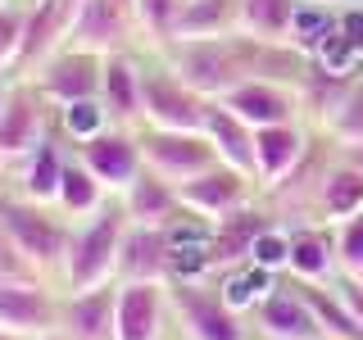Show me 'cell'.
<instances>
[{
	"label": "cell",
	"instance_id": "cell-7",
	"mask_svg": "<svg viewBox=\"0 0 363 340\" xmlns=\"http://www.w3.org/2000/svg\"><path fill=\"white\" fill-rule=\"evenodd\" d=\"M32 82L55 109L64 105H77V100H100V82H105V55H91V50H77V45H64L45 60Z\"/></svg>",
	"mask_w": 363,
	"mask_h": 340
},
{
	"label": "cell",
	"instance_id": "cell-1",
	"mask_svg": "<svg viewBox=\"0 0 363 340\" xmlns=\"http://www.w3.org/2000/svg\"><path fill=\"white\" fill-rule=\"evenodd\" d=\"M128 209L118 196H109L105 209H96L91 218H82L68 236V254H64V286L73 290H91L118 277V249H123V232H128Z\"/></svg>",
	"mask_w": 363,
	"mask_h": 340
},
{
	"label": "cell",
	"instance_id": "cell-14",
	"mask_svg": "<svg viewBox=\"0 0 363 340\" xmlns=\"http://www.w3.org/2000/svg\"><path fill=\"white\" fill-rule=\"evenodd\" d=\"M272 222H281L272 209L250 200L245 209H232L223 213V218H213V236H209V259H213V277L236 264H250V254H255V241L268 232Z\"/></svg>",
	"mask_w": 363,
	"mask_h": 340
},
{
	"label": "cell",
	"instance_id": "cell-47",
	"mask_svg": "<svg viewBox=\"0 0 363 340\" xmlns=\"http://www.w3.org/2000/svg\"><path fill=\"white\" fill-rule=\"evenodd\" d=\"M0 5H9V0H0Z\"/></svg>",
	"mask_w": 363,
	"mask_h": 340
},
{
	"label": "cell",
	"instance_id": "cell-3",
	"mask_svg": "<svg viewBox=\"0 0 363 340\" xmlns=\"http://www.w3.org/2000/svg\"><path fill=\"white\" fill-rule=\"evenodd\" d=\"M236 37H241V32H236ZM236 37L173 41L168 45V68H173L191 91H200L204 100H223L232 86L245 82V64H241V45H236Z\"/></svg>",
	"mask_w": 363,
	"mask_h": 340
},
{
	"label": "cell",
	"instance_id": "cell-12",
	"mask_svg": "<svg viewBox=\"0 0 363 340\" xmlns=\"http://www.w3.org/2000/svg\"><path fill=\"white\" fill-rule=\"evenodd\" d=\"M68 23H73L68 0H32V9L23 14V41H18V60H14L18 77H32L55 50H64Z\"/></svg>",
	"mask_w": 363,
	"mask_h": 340
},
{
	"label": "cell",
	"instance_id": "cell-42",
	"mask_svg": "<svg viewBox=\"0 0 363 340\" xmlns=\"http://www.w3.org/2000/svg\"><path fill=\"white\" fill-rule=\"evenodd\" d=\"M9 91H14V82H5V77H0V113H5V105H9Z\"/></svg>",
	"mask_w": 363,
	"mask_h": 340
},
{
	"label": "cell",
	"instance_id": "cell-4",
	"mask_svg": "<svg viewBox=\"0 0 363 340\" xmlns=\"http://www.w3.org/2000/svg\"><path fill=\"white\" fill-rule=\"evenodd\" d=\"M168 309L177 313L186 340H245V322L227 309L218 286L209 281H168Z\"/></svg>",
	"mask_w": 363,
	"mask_h": 340
},
{
	"label": "cell",
	"instance_id": "cell-8",
	"mask_svg": "<svg viewBox=\"0 0 363 340\" xmlns=\"http://www.w3.org/2000/svg\"><path fill=\"white\" fill-rule=\"evenodd\" d=\"M64 317V300H55L41 286V277L32 281H0V332H14L28 340L55 336Z\"/></svg>",
	"mask_w": 363,
	"mask_h": 340
},
{
	"label": "cell",
	"instance_id": "cell-34",
	"mask_svg": "<svg viewBox=\"0 0 363 340\" xmlns=\"http://www.w3.org/2000/svg\"><path fill=\"white\" fill-rule=\"evenodd\" d=\"M105 128H113V123H109V113H105V105H100V100H77V105H64V109H60V132H64L73 145H82V141H91V136H100Z\"/></svg>",
	"mask_w": 363,
	"mask_h": 340
},
{
	"label": "cell",
	"instance_id": "cell-24",
	"mask_svg": "<svg viewBox=\"0 0 363 340\" xmlns=\"http://www.w3.org/2000/svg\"><path fill=\"white\" fill-rule=\"evenodd\" d=\"M286 277L295 281H323L332 286L340 277V259H336V232L332 227H295L291 232V268Z\"/></svg>",
	"mask_w": 363,
	"mask_h": 340
},
{
	"label": "cell",
	"instance_id": "cell-19",
	"mask_svg": "<svg viewBox=\"0 0 363 340\" xmlns=\"http://www.w3.org/2000/svg\"><path fill=\"white\" fill-rule=\"evenodd\" d=\"M113 313H118V281L73 290L64 300L60 332L68 340H113Z\"/></svg>",
	"mask_w": 363,
	"mask_h": 340
},
{
	"label": "cell",
	"instance_id": "cell-45",
	"mask_svg": "<svg viewBox=\"0 0 363 340\" xmlns=\"http://www.w3.org/2000/svg\"><path fill=\"white\" fill-rule=\"evenodd\" d=\"M41 340H68V336H64V332H55V336H41Z\"/></svg>",
	"mask_w": 363,
	"mask_h": 340
},
{
	"label": "cell",
	"instance_id": "cell-6",
	"mask_svg": "<svg viewBox=\"0 0 363 340\" xmlns=\"http://www.w3.org/2000/svg\"><path fill=\"white\" fill-rule=\"evenodd\" d=\"M141 159L145 168H155L159 177H168L173 186H182V181L200 177L204 168L223 164L218 150H213V141L204 132H173V128H145L141 136Z\"/></svg>",
	"mask_w": 363,
	"mask_h": 340
},
{
	"label": "cell",
	"instance_id": "cell-49",
	"mask_svg": "<svg viewBox=\"0 0 363 340\" xmlns=\"http://www.w3.org/2000/svg\"><path fill=\"white\" fill-rule=\"evenodd\" d=\"M323 340H332V336H323Z\"/></svg>",
	"mask_w": 363,
	"mask_h": 340
},
{
	"label": "cell",
	"instance_id": "cell-39",
	"mask_svg": "<svg viewBox=\"0 0 363 340\" xmlns=\"http://www.w3.org/2000/svg\"><path fill=\"white\" fill-rule=\"evenodd\" d=\"M336 28H340V37L350 41V50L363 60V0H354V5H340L336 9Z\"/></svg>",
	"mask_w": 363,
	"mask_h": 340
},
{
	"label": "cell",
	"instance_id": "cell-18",
	"mask_svg": "<svg viewBox=\"0 0 363 340\" xmlns=\"http://www.w3.org/2000/svg\"><path fill=\"white\" fill-rule=\"evenodd\" d=\"M168 227H145V222H128L123 232V249H118V277L113 281H164L168 286Z\"/></svg>",
	"mask_w": 363,
	"mask_h": 340
},
{
	"label": "cell",
	"instance_id": "cell-5",
	"mask_svg": "<svg viewBox=\"0 0 363 340\" xmlns=\"http://www.w3.org/2000/svg\"><path fill=\"white\" fill-rule=\"evenodd\" d=\"M209 100L191 91L173 68H145L141 73V123L173 132H204Z\"/></svg>",
	"mask_w": 363,
	"mask_h": 340
},
{
	"label": "cell",
	"instance_id": "cell-17",
	"mask_svg": "<svg viewBox=\"0 0 363 340\" xmlns=\"http://www.w3.org/2000/svg\"><path fill=\"white\" fill-rule=\"evenodd\" d=\"M255 332L268 340H323V327L291 277H281V286L255 309Z\"/></svg>",
	"mask_w": 363,
	"mask_h": 340
},
{
	"label": "cell",
	"instance_id": "cell-40",
	"mask_svg": "<svg viewBox=\"0 0 363 340\" xmlns=\"http://www.w3.org/2000/svg\"><path fill=\"white\" fill-rule=\"evenodd\" d=\"M336 290H340V300L350 304V313H354L359 322H363V281H359V277H350V272H340V277H336Z\"/></svg>",
	"mask_w": 363,
	"mask_h": 340
},
{
	"label": "cell",
	"instance_id": "cell-20",
	"mask_svg": "<svg viewBox=\"0 0 363 340\" xmlns=\"http://www.w3.org/2000/svg\"><path fill=\"white\" fill-rule=\"evenodd\" d=\"M304 154H309V136H304L300 123L255 128V177H259V191L277 186Z\"/></svg>",
	"mask_w": 363,
	"mask_h": 340
},
{
	"label": "cell",
	"instance_id": "cell-10",
	"mask_svg": "<svg viewBox=\"0 0 363 340\" xmlns=\"http://www.w3.org/2000/svg\"><path fill=\"white\" fill-rule=\"evenodd\" d=\"M77 159L100 177V186H105L109 196H123V191L132 186V177L145 168L141 141L132 136V128H105L100 136H91V141L77 145Z\"/></svg>",
	"mask_w": 363,
	"mask_h": 340
},
{
	"label": "cell",
	"instance_id": "cell-46",
	"mask_svg": "<svg viewBox=\"0 0 363 340\" xmlns=\"http://www.w3.org/2000/svg\"><path fill=\"white\" fill-rule=\"evenodd\" d=\"M118 5H123V9H128V14H132V5H136V0H118Z\"/></svg>",
	"mask_w": 363,
	"mask_h": 340
},
{
	"label": "cell",
	"instance_id": "cell-23",
	"mask_svg": "<svg viewBox=\"0 0 363 340\" xmlns=\"http://www.w3.org/2000/svg\"><path fill=\"white\" fill-rule=\"evenodd\" d=\"M123 209H128L132 222H145V227H168L182 213V196L168 177H159L155 168H141L132 177V186L123 191Z\"/></svg>",
	"mask_w": 363,
	"mask_h": 340
},
{
	"label": "cell",
	"instance_id": "cell-43",
	"mask_svg": "<svg viewBox=\"0 0 363 340\" xmlns=\"http://www.w3.org/2000/svg\"><path fill=\"white\" fill-rule=\"evenodd\" d=\"M309 5H332V9H340V5H354V0H309Z\"/></svg>",
	"mask_w": 363,
	"mask_h": 340
},
{
	"label": "cell",
	"instance_id": "cell-44",
	"mask_svg": "<svg viewBox=\"0 0 363 340\" xmlns=\"http://www.w3.org/2000/svg\"><path fill=\"white\" fill-rule=\"evenodd\" d=\"M0 340H28V336H14V332H0Z\"/></svg>",
	"mask_w": 363,
	"mask_h": 340
},
{
	"label": "cell",
	"instance_id": "cell-9",
	"mask_svg": "<svg viewBox=\"0 0 363 340\" xmlns=\"http://www.w3.org/2000/svg\"><path fill=\"white\" fill-rule=\"evenodd\" d=\"M45 105L50 100L37 91L32 77H18L14 91H9V105L0 113V164H14V159L32 154L45 141Z\"/></svg>",
	"mask_w": 363,
	"mask_h": 340
},
{
	"label": "cell",
	"instance_id": "cell-22",
	"mask_svg": "<svg viewBox=\"0 0 363 340\" xmlns=\"http://www.w3.org/2000/svg\"><path fill=\"white\" fill-rule=\"evenodd\" d=\"M354 213H363V168H354L345 154H336L313 196V218L336 227V222L354 218Z\"/></svg>",
	"mask_w": 363,
	"mask_h": 340
},
{
	"label": "cell",
	"instance_id": "cell-27",
	"mask_svg": "<svg viewBox=\"0 0 363 340\" xmlns=\"http://www.w3.org/2000/svg\"><path fill=\"white\" fill-rule=\"evenodd\" d=\"M64 150L60 141H55L50 132H45V141L37 145L32 154H23V168H18V191L28 200L37 204H55V196H60V181H64Z\"/></svg>",
	"mask_w": 363,
	"mask_h": 340
},
{
	"label": "cell",
	"instance_id": "cell-41",
	"mask_svg": "<svg viewBox=\"0 0 363 340\" xmlns=\"http://www.w3.org/2000/svg\"><path fill=\"white\" fill-rule=\"evenodd\" d=\"M340 154H345V159H350V164H354V168H363V145H345V150H340Z\"/></svg>",
	"mask_w": 363,
	"mask_h": 340
},
{
	"label": "cell",
	"instance_id": "cell-2",
	"mask_svg": "<svg viewBox=\"0 0 363 340\" xmlns=\"http://www.w3.org/2000/svg\"><path fill=\"white\" fill-rule=\"evenodd\" d=\"M0 227L14 236V245L28 254L37 272H60L68 254V236L73 227L55 204H37L28 196H0Z\"/></svg>",
	"mask_w": 363,
	"mask_h": 340
},
{
	"label": "cell",
	"instance_id": "cell-26",
	"mask_svg": "<svg viewBox=\"0 0 363 340\" xmlns=\"http://www.w3.org/2000/svg\"><path fill=\"white\" fill-rule=\"evenodd\" d=\"M241 32V0H186L177 41H218Z\"/></svg>",
	"mask_w": 363,
	"mask_h": 340
},
{
	"label": "cell",
	"instance_id": "cell-35",
	"mask_svg": "<svg viewBox=\"0 0 363 340\" xmlns=\"http://www.w3.org/2000/svg\"><path fill=\"white\" fill-rule=\"evenodd\" d=\"M250 264H259V268L277 272V277H286V268H291V227H286V222H272L268 232L255 241Z\"/></svg>",
	"mask_w": 363,
	"mask_h": 340
},
{
	"label": "cell",
	"instance_id": "cell-33",
	"mask_svg": "<svg viewBox=\"0 0 363 340\" xmlns=\"http://www.w3.org/2000/svg\"><path fill=\"white\" fill-rule=\"evenodd\" d=\"M332 28H336V9L332 5H309V0H300L295 23H291V45L313 60V50L327 41V32H332Z\"/></svg>",
	"mask_w": 363,
	"mask_h": 340
},
{
	"label": "cell",
	"instance_id": "cell-16",
	"mask_svg": "<svg viewBox=\"0 0 363 340\" xmlns=\"http://www.w3.org/2000/svg\"><path fill=\"white\" fill-rule=\"evenodd\" d=\"M168 309L164 281H118V313H113V340H159Z\"/></svg>",
	"mask_w": 363,
	"mask_h": 340
},
{
	"label": "cell",
	"instance_id": "cell-31",
	"mask_svg": "<svg viewBox=\"0 0 363 340\" xmlns=\"http://www.w3.org/2000/svg\"><path fill=\"white\" fill-rule=\"evenodd\" d=\"M323 132L332 136L340 150H345V145H363V68L354 73V82H350L345 100H340V105L327 113Z\"/></svg>",
	"mask_w": 363,
	"mask_h": 340
},
{
	"label": "cell",
	"instance_id": "cell-28",
	"mask_svg": "<svg viewBox=\"0 0 363 340\" xmlns=\"http://www.w3.org/2000/svg\"><path fill=\"white\" fill-rule=\"evenodd\" d=\"M213 286H218V295L227 300V309H236V313L245 317V313H255L259 304L281 286V277H277V272H268V268H259V264H236V268L218 272Z\"/></svg>",
	"mask_w": 363,
	"mask_h": 340
},
{
	"label": "cell",
	"instance_id": "cell-21",
	"mask_svg": "<svg viewBox=\"0 0 363 340\" xmlns=\"http://www.w3.org/2000/svg\"><path fill=\"white\" fill-rule=\"evenodd\" d=\"M141 73L128 50L105 55V82H100V105H105L113 128H136L141 123Z\"/></svg>",
	"mask_w": 363,
	"mask_h": 340
},
{
	"label": "cell",
	"instance_id": "cell-48",
	"mask_svg": "<svg viewBox=\"0 0 363 340\" xmlns=\"http://www.w3.org/2000/svg\"><path fill=\"white\" fill-rule=\"evenodd\" d=\"M359 281H363V272H359Z\"/></svg>",
	"mask_w": 363,
	"mask_h": 340
},
{
	"label": "cell",
	"instance_id": "cell-36",
	"mask_svg": "<svg viewBox=\"0 0 363 340\" xmlns=\"http://www.w3.org/2000/svg\"><path fill=\"white\" fill-rule=\"evenodd\" d=\"M336 259H340V272H350V277H359L363 272V213L354 218L336 222Z\"/></svg>",
	"mask_w": 363,
	"mask_h": 340
},
{
	"label": "cell",
	"instance_id": "cell-37",
	"mask_svg": "<svg viewBox=\"0 0 363 340\" xmlns=\"http://www.w3.org/2000/svg\"><path fill=\"white\" fill-rule=\"evenodd\" d=\"M18 41H23V9L0 5V73H14Z\"/></svg>",
	"mask_w": 363,
	"mask_h": 340
},
{
	"label": "cell",
	"instance_id": "cell-11",
	"mask_svg": "<svg viewBox=\"0 0 363 340\" xmlns=\"http://www.w3.org/2000/svg\"><path fill=\"white\" fill-rule=\"evenodd\" d=\"M255 191H259V177L241 173V168H227V164H213V168H204L200 177L182 181L177 196L191 213L223 218V213H232V209H245V204L255 200Z\"/></svg>",
	"mask_w": 363,
	"mask_h": 340
},
{
	"label": "cell",
	"instance_id": "cell-29",
	"mask_svg": "<svg viewBox=\"0 0 363 340\" xmlns=\"http://www.w3.org/2000/svg\"><path fill=\"white\" fill-rule=\"evenodd\" d=\"M105 204H109V191L100 186V177L73 154L64 164V181H60V196H55V209H60L64 218H91V213L105 209Z\"/></svg>",
	"mask_w": 363,
	"mask_h": 340
},
{
	"label": "cell",
	"instance_id": "cell-15",
	"mask_svg": "<svg viewBox=\"0 0 363 340\" xmlns=\"http://www.w3.org/2000/svg\"><path fill=\"white\" fill-rule=\"evenodd\" d=\"M223 105L245 118L250 128H277V123H300V96L286 82H264V77H250V82L232 86L223 96Z\"/></svg>",
	"mask_w": 363,
	"mask_h": 340
},
{
	"label": "cell",
	"instance_id": "cell-30",
	"mask_svg": "<svg viewBox=\"0 0 363 340\" xmlns=\"http://www.w3.org/2000/svg\"><path fill=\"white\" fill-rule=\"evenodd\" d=\"M300 0H241V32L259 41H291Z\"/></svg>",
	"mask_w": 363,
	"mask_h": 340
},
{
	"label": "cell",
	"instance_id": "cell-13",
	"mask_svg": "<svg viewBox=\"0 0 363 340\" xmlns=\"http://www.w3.org/2000/svg\"><path fill=\"white\" fill-rule=\"evenodd\" d=\"M136 32V18L118 0H77L73 23H68V45L91 55H118Z\"/></svg>",
	"mask_w": 363,
	"mask_h": 340
},
{
	"label": "cell",
	"instance_id": "cell-32",
	"mask_svg": "<svg viewBox=\"0 0 363 340\" xmlns=\"http://www.w3.org/2000/svg\"><path fill=\"white\" fill-rule=\"evenodd\" d=\"M182 9H186V0H136V5H132L136 32H145L155 45H173Z\"/></svg>",
	"mask_w": 363,
	"mask_h": 340
},
{
	"label": "cell",
	"instance_id": "cell-38",
	"mask_svg": "<svg viewBox=\"0 0 363 340\" xmlns=\"http://www.w3.org/2000/svg\"><path fill=\"white\" fill-rule=\"evenodd\" d=\"M32 277H41V272L28 264V254L14 245V236L0 227V281H32Z\"/></svg>",
	"mask_w": 363,
	"mask_h": 340
},
{
	"label": "cell",
	"instance_id": "cell-25",
	"mask_svg": "<svg viewBox=\"0 0 363 340\" xmlns=\"http://www.w3.org/2000/svg\"><path fill=\"white\" fill-rule=\"evenodd\" d=\"M204 136L213 141V150L227 168H241L255 177V128L245 118H236L223 100H209V118H204Z\"/></svg>",
	"mask_w": 363,
	"mask_h": 340
}]
</instances>
